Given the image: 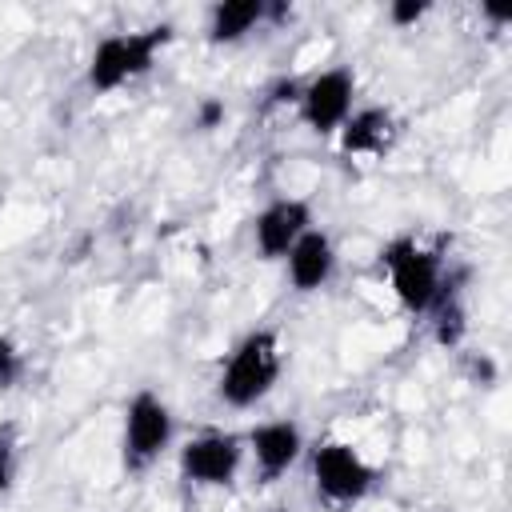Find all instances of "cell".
<instances>
[{
	"mask_svg": "<svg viewBox=\"0 0 512 512\" xmlns=\"http://www.w3.org/2000/svg\"><path fill=\"white\" fill-rule=\"evenodd\" d=\"M224 116H228V108H224V100H216V96H204V100L196 104V128H200V132L220 128Z\"/></svg>",
	"mask_w": 512,
	"mask_h": 512,
	"instance_id": "16",
	"label": "cell"
},
{
	"mask_svg": "<svg viewBox=\"0 0 512 512\" xmlns=\"http://www.w3.org/2000/svg\"><path fill=\"white\" fill-rule=\"evenodd\" d=\"M300 100V80H276L272 88H268V104H296Z\"/></svg>",
	"mask_w": 512,
	"mask_h": 512,
	"instance_id": "18",
	"label": "cell"
},
{
	"mask_svg": "<svg viewBox=\"0 0 512 512\" xmlns=\"http://www.w3.org/2000/svg\"><path fill=\"white\" fill-rule=\"evenodd\" d=\"M356 104V76L352 68H324L316 72L308 84H300V120L308 132L316 136H332L340 132V124L352 116Z\"/></svg>",
	"mask_w": 512,
	"mask_h": 512,
	"instance_id": "7",
	"label": "cell"
},
{
	"mask_svg": "<svg viewBox=\"0 0 512 512\" xmlns=\"http://www.w3.org/2000/svg\"><path fill=\"white\" fill-rule=\"evenodd\" d=\"M428 312H436V320H432L436 344H440V348H456V344L464 340V332H468V312H464V304H460V288H456V280L444 276L440 296H436V304H432Z\"/></svg>",
	"mask_w": 512,
	"mask_h": 512,
	"instance_id": "13",
	"label": "cell"
},
{
	"mask_svg": "<svg viewBox=\"0 0 512 512\" xmlns=\"http://www.w3.org/2000/svg\"><path fill=\"white\" fill-rule=\"evenodd\" d=\"M280 336L272 328H252L248 336L236 340V348L228 352L220 380H216V396L228 408H252L260 404L272 384L280 380Z\"/></svg>",
	"mask_w": 512,
	"mask_h": 512,
	"instance_id": "1",
	"label": "cell"
},
{
	"mask_svg": "<svg viewBox=\"0 0 512 512\" xmlns=\"http://www.w3.org/2000/svg\"><path fill=\"white\" fill-rule=\"evenodd\" d=\"M172 432V408L152 388H140L124 408V468L140 472L152 460H160V452L172 444Z\"/></svg>",
	"mask_w": 512,
	"mask_h": 512,
	"instance_id": "5",
	"label": "cell"
},
{
	"mask_svg": "<svg viewBox=\"0 0 512 512\" xmlns=\"http://www.w3.org/2000/svg\"><path fill=\"white\" fill-rule=\"evenodd\" d=\"M268 512H288V508H268Z\"/></svg>",
	"mask_w": 512,
	"mask_h": 512,
	"instance_id": "19",
	"label": "cell"
},
{
	"mask_svg": "<svg viewBox=\"0 0 512 512\" xmlns=\"http://www.w3.org/2000/svg\"><path fill=\"white\" fill-rule=\"evenodd\" d=\"M428 16V0H392L388 4V20L396 24V28H412V24H420Z\"/></svg>",
	"mask_w": 512,
	"mask_h": 512,
	"instance_id": "15",
	"label": "cell"
},
{
	"mask_svg": "<svg viewBox=\"0 0 512 512\" xmlns=\"http://www.w3.org/2000/svg\"><path fill=\"white\" fill-rule=\"evenodd\" d=\"M176 28L172 24H152V28H136V32H112L104 36L92 56H88V88L96 96L124 88L136 76H148L160 48L172 44Z\"/></svg>",
	"mask_w": 512,
	"mask_h": 512,
	"instance_id": "2",
	"label": "cell"
},
{
	"mask_svg": "<svg viewBox=\"0 0 512 512\" xmlns=\"http://www.w3.org/2000/svg\"><path fill=\"white\" fill-rule=\"evenodd\" d=\"M312 484L328 504H360L376 488V468L348 440H320L312 448Z\"/></svg>",
	"mask_w": 512,
	"mask_h": 512,
	"instance_id": "4",
	"label": "cell"
},
{
	"mask_svg": "<svg viewBox=\"0 0 512 512\" xmlns=\"http://www.w3.org/2000/svg\"><path fill=\"white\" fill-rule=\"evenodd\" d=\"M312 228V204L300 200V196H280L272 200L256 224H252V236H256V252L264 260H284L288 248Z\"/></svg>",
	"mask_w": 512,
	"mask_h": 512,
	"instance_id": "9",
	"label": "cell"
},
{
	"mask_svg": "<svg viewBox=\"0 0 512 512\" xmlns=\"http://www.w3.org/2000/svg\"><path fill=\"white\" fill-rule=\"evenodd\" d=\"M244 448H248L260 480L272 484L304 456V432L296 420H264L244 436Z\"/></svg>",
	"mask_w": 512,
	"mask_h": 512,
	"instance_id": "8",
	"label": "cell"
},
{
	"mask_svg": "<svg viewBox=\"0 0 512 512\" xmlns=\"http://www.w3.org/2000/svg\"><path fill=\"white\" fill-rule=\"evenodd\" d=\"M284 264H288V280H292L296 292H316V288H324V284L332 280V272H336V244H332V236H328L324 228H308V232L288 248Z\"/></svg>",
	"mask_w": 512,
	"mask_h": 512,
	"instance_id": "10",
	"label": "cell"
},
{
	"mask_svg": "<svg viewBox=\"0 0 512 512\" xmlns=\"http://www.w3.org/2000/svg\"><path fill=\"white\" fill-rule=\"evenodd\" d=\"M20 376H24V356H20V348H16V340L0 336V392H8Z\"/></svg>",
	"mask_w": 512,
	"mask_h": 512,
	"instance_id": "14",
	"label": "cell"
},
{
	"mask_svg": "<svg viewBox=\"0 0 512 512\" xmlns=\"http://www.w3.org/2000/svg\"><path fill=\"white\" fill-rule=\"evenodd\" d=\"M268 0H220L208 12V44H236L264 24Z\"/></svg>",
	"mask_w": 512,
	"mask_h": 512,
	"instance_id": "12",
	"label": "cell"
},
{
	"mask_svg": "<svg viewBox=\"0 0 512 512\" xmlns=\"http://www.w3.org/2000/svg\"><path fill=\"white\" fill-rule=\"evenodd\" d=\"M248 448H244V436L236 432H200L192 440H184L180 448V476L196 488H228L236 476H240V464H244Z\"/></svg>",
	"mask_w": 512,
	"mask_h": 512,
	"instance_id": "6",
	"label": "cell"
},
{
	"mask_svg": "<svg viewBox=\"0 0 512 512\" xmlns=\"http://www.w3.org/2000/svg\"><path fill=\"white\" fill-rule=\"evenodd\" d=\"M380 264H384L392 296L404 312L424 316L436 304L440 284H444V256L436 248H424L412 236H396L392 244L380 248Z\"/></svg>",
	"mask_w": 512,
	"mask_h": 512,
	"instance_id": "3",
	"label": "cell"
},
{
	"mask_svg": "<svg viewBox=\"0 0 512 512\" xmlns=\"http://www.w3.org/2000/svg\"><path fill=\"white\" fill-rule=\"evenodd\" d=\"M12 472H16V444H12V436H0V496L12 484Z\"/></svg>",
	"mask_w": 512,
	"mask_h": 512,
	"instance_id": "17",
	"label": "cell"
},
{
	"mask_svg": "<svg viewBox=\"0 0 512 512\" xmlns=\"http://www.w3.org/2000/svg\"><path fill=\"white\" fill-rule=\"evenodd\" d=\"M340 152L344 156H364L380 152L392 136V112L388 108H352V116L340 124Z\"/></svg>",
	"mask_w": 512,
	"mask_h": 512,
	"instance_id": "11",
	"label": "cell"
}]
</instances>
